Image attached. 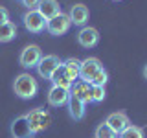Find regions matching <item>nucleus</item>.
I'll return each mask as SVG.
<instances>
[{"instance_id": "obj_1", "label": "nucleus", "mask_w": 147, "mask_h": 138, "mask_svg": "<svg viewBox=\"0 0 147 138\" xmlns=\"http://www.w3.org/2000/svg\"><path fill=\"white\" fill-rule=\"evenodd\" d=\"M13 92L15 96H18L20 99H31L37 96L39 92V83L31 74H20V76L15 77V83H13Z\"/></svg>"}, {"instance_id": "obj_2", "label": "nucleus", "mask_w": 147, "mask_h": 138, "mask_svg": "<svg viewBox=\"0 0 147 138\" xmlns=\"http://www.w3.org/2000/svg\"><path fill=\"white\" fill-rule=\"evenodd\" d=\"M26 122H28V125H30L31 135H37V133H40V131H44V129L50 127L52 116H50L44 109H33L26 114Z\"/></svg>"}, {"instance_id": "obj_3", "label": "nucleus", "mask_w": 147, "mask_h": 138, "mask_svg": "<svg viewBox=\"0 0 147 138\" xmlns=\"http://www.w3.org/2000/svg\"><path fill=\"white\" fill-rule=\"evenodd\" d=\"M72 22H70V17L64 15V13H59L57 17L50 18V20H46V31H48L50 35L53 37H61L64 35L68 30H70Z\"/></svg>"}, {"instance_id": "obj_4", "label": "nucleus", "mask_w": 147, "mask_h": 138, "mask_svg": "<svg viewBox=\"0 0 147 138\" xmlns=\"http://www.w3.org/2000/svg\"><path fill=\"white\" fill-rule=\"evenodd\" d=\"M40 57H42L40 48L37 44H30V46H26V48L20 52L18 63H20V66H24V68H37Z\"/></svg>"}, {"instance_id": "obj_5", "label": "nucleus", "mask_w": 147, "mask_h": 138, "mask_svg": "<svg viewBox=\"0 0 147 138\" xmlns=\"http://www.w3.org/2000/svg\"><path fill=\"white\" fill-rule=\"evenodd\" d=\"M22 20H24V26L30 33H40V31L46 30V18L40 15L37 9H30V11L22 17Z\"/></svg>"}, {"instance_id": "obj_6", "label": "nucleus", "mask_w": 147, "mask_h": 138, "mask_svg": "<svg viewBox=\"0 0 147 138\" xmlns=\"http://www.w3.org/2000/svg\"><path fill=\"white\" fill-rule=\"evenodd\" d=\"M61 64H63V61L57 57V55H42V57H40V61H39V64H37V72H39L40 77L50 79V77H52V74L57 70Z\"/></svg>"}, {"instance_id": "obj_7", "label": "nucleus", "mask_w": 147, "mask_h": 138, "mask_svg": "<svg viewBox=\"0 0 147 138\" xmlns=\"http://www.w3.org/2000/svg\"><path fill=\"white\" fill-rule=\"evenodd\" d=\"M101 66H103V64H101V61H99V59H96V57H86V59H83L81 64H79V77H81V81L90 83L92 77L96 76V72H98Z\"/></svg>"}, {"instance_id": "obj_8", "label": "nucleus", "mask_w": 147, "mask_h": 138, "mask_svg": "<svg viewBox=\"0 0 147 138\" xmlns=\"http://www.w3.org/2000/svg\"><path fill=\"white\" fill-rule=\"evenodd\" d=\"M77 43L83 48H94L99 43V31L92 26H83L79 30V33H77Z\"/></svg>"}, {"instance_id": "obj_9", "label": "nucleus", "mask_w": 147, "mask_h": 138, "mask_svg": "<svg viewBox=\"0 0 147 138\" xmlns=\"http://www.w3.org/2000/svg\"><path fill=\"white\" fill-rule=\"evenodd\" d=\"M105 123H107L116 135H119V133H123L129 125H131V120H129V116L125 112H112V114L107 116Z\"/></svg>"}, {"instance_id": "obj_10", "label": "nucleus", "mask_w": 147, "mask_h": 138, "mask_svg": "<svg viewBox=\"0 0 147 138\" xmlns=\"http://www.w3.org/2000/svg\"><path fill=\"white\" fill-rule=\"evenodd\" d=\"M68 98H70V90H66V89L52 85V89L48 90V103L55 109L64 107V105L68 103Z\"/></svg>"}, {"instance_id": "obj_11", "label": "nucleus", "mask_w": 147, "mask_h": 138, "mask_svg": "<svg viewBox=\"0 0 147 138\" xmlns=\"http://www.w3.org/2000/svg\"><path fill=\"white\" fill-rule=\"evenodd\" d=\"M68 17H70V22H72V24L85 26L86 22H88V18H90V11H88V7H86L85 4H74V6L70 7Z\"/></svg>"}, {"instance_id": "obj_12", "label": "nucleus", "mask_w": 147, "mask_h": 138, "mask_svg": "<svg viewBox=\"0 0 147 138\" xmlns=\"http://www.w3.org/2000/svg\"><path fill=\"white\" fill-rule=\"evenodd\" d=\"M90 90H92V85L86 81H76L70 89V94H74L76 98H79L85 105L92 103V96H90Z\"/></svg>"}, {"instance_id": "obj_13", "label": "nucleus", "mask_w": 147, "mask_h": 138, "mask_svg": "<svg viewBox=\"0 0 147 138\" xmlns=\"http://www.w3.org/2000/svg\"><path fill=\"white\" fill-rule=\"evenodd\" d=\"M37 11H39L40 15L46 18V20H50V18L57 17L59 13H61V6H59L57 0H40Z\"/></svg>"}, {"instance_id": "obj_14", "label": "nucleus", "mask_w": 147, "mask_h": 138, "mask_svg": "<svg viewBox=\"0 0 147 138\" xmlns=\"http://www.w3.org/2000/svg\"><path fill=\"white\" fill-rule=\"evenodd\" d=\"M11 135H13V138H31L33 136L30 131V125L26 122V116H18L11 123Z\"/></svg>"}, {"instance_id": "obj_15", "label": "nucleus", "mask_w": 147, "mask_h": 138, "mask_svg": "<svg viewBox=\"0 0 147 138\" xmlns=\"http://www.w3.org/2000/svg\"><path fill=\"white\" fill-rule=\"evenodd\" d=\"M68 112H70V116L74 120H83L85 118V110H86V105L83 103L79 98H76L74 94H70V98H68Z\"/></svg>"}, {"instance_id": "obj_16", "label": "nucleus", "mask_w": 147, "mask_h": 138, "mask_svg": "<svg viewBox=\"0 0 147 138\" xmlns=\"http://www.w3.org/2000/svg\"><path fill=\"white\" fill-rule=\"evenodd\" d=\"M79 64H81V61L76 59V57H70V59H66V61L63 63L64 74L68 76V79H70L72 83H76L77 79H79Z\"/></svg>"}, {"instance_id": "obj_17", "label": "nucleus", "mask_w": 147, "mask_h": 138, "mask_svg": "<svg viewBox=\"0 0 147 138\" xmlns=\"http://www.w3.org/2000/svg\"><path fill=\"white\" fill-rule=\"evenodd\" d=\"M50 81H52L55 87H61V89H66V90H70V89H72V85H74V83H72L70 79H68V76L64 74V68H63V64H61V66H59L57 70H55V72L52 74Z\"/></svg>"}, {"instance_id": "obj_18", "label": "nucleus", "mask_w": 147, "mask_h": 138, "mask_svg": "<svg viewBox=\"0 0 147 138\" xmlns=\"http://www.w3.org/2000/svg\"><path fill=\"white\" fill-rule=\"evenodd\" d=\"M17 37V26L11 20L0 26V43H11Z\"/></svg>"}, {"instance_id": "obj_19", "label": "nucleus", "mask_w": 147, "mask_h": 138, "mask_svg": "<svg viewBox=\"0 0 147 138\" xmlns=\"http://www.w3.org/2000/svg\"><path fill=\"white\" fill-rule=\"evenodd\" d=\"M94 138H118V135L107 125V123H99V125L96 127Z\"/></svg>"}, {"instance_id": "obj_20", "label": "nucleus", "mask_w": 147, "mask_h": 138, "mask_svg": "<svg viewBox=\"0 0 147 138\" xmlns=\"http://www.w3.org/2000/svg\"><path fill=\"white\" fill-rule=\"evenodd\" d=\"M118 138H144V131H142L138 125H129L123 133H119Z\"/></svg>"}, {"instance_id": "obj_21", "label": "nucleus", "mask_w": 147, "mask_h": 138, "mask_svg": "<svg viewBox=\"0 0 147 138\" xmlns=\"http://www.w3.org/2000/svg\"><path fill=\"white\" fill-rule=\"evenodd\" d=\"M109 81V72L105 70L103 66L99 68L98 72H96V76L92 77V81H90V85H96V87H105V83Z\"/></svg>"}, {"instance_id": "obj_22", "label": "nucleus", "mask_w": 147, "mask_h": 138, "mask_svg": "<svg viewBox=\"0 0 147 138\" xmlns=\"http://www.w3.org/2000/svg\"><path fill=\"white\" fill-rule=\"evenodd\" d=\"M90 96H92V101H94V103H101V101L105 99V96H107L105 87H96V85H92Z\"/></svg>"}, {"instance_id": "obj_23", "label": "nucleus", "mask_w": 147, "mask_h": 138, "mask_svg": "<svg viewBox=\"0 0 147 138\" xmlns=\"http://www.w3.org/2000/svg\"><path fill=\"white\" fill-rule=\"evenodd\" d=\"M20 2H22V6H26L28 9H37L39 4H40V0H20Z\"/></svg>"}, {"instance_id": "obj_24", "label": "nucleus", "mask_w": 147, "mask_h": 138, "mask_svg": "<svg viewBox=\"0 0 147 138\" xmlns=\"http://www.w3.org/2000/svg\"><path fill=\"white\" fill-rule=\"evenodd\" d=\"M6 22H9V11L6 7H0V26L6 24Z\"/></svg>"}, {"instance_id": "obj_25", "label": "nucleus", "mask_w": 147, "mask_h": 138, "mask_svg": "<svg viewBox=\"0 0 147 138\" xmlns=\"http://www.w3.org/2000/svg\"><path fill=\"white\" fill-rule=\"evenodd\" d=\"M144 77H145V79H147V64H145V66H144Z\"/></svg>"}, {"instance_id": "obj_26", "label": "nucleus", "mask_w": 147, "mask_h": 138, "mask_svg": "<svg viewBox=\"0 0 147 138\" xmlns=\"http://www.w3.org/2000/svg\"><path fill=\"white\" fill-rule=\"evenodd\" d=\"M112 2H119V0H112Z\"/></svg>"}]
</instances>
